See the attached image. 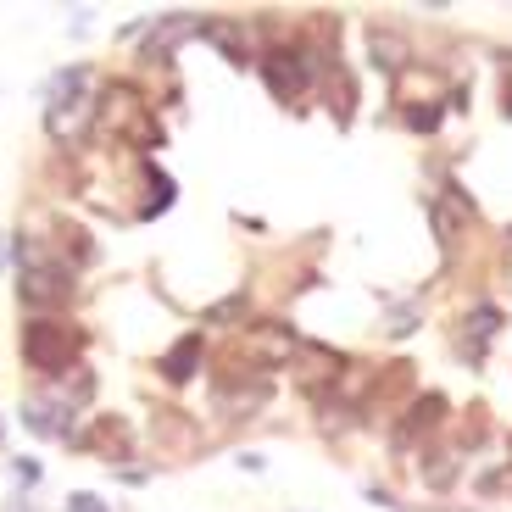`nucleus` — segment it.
Segmentation results:
<instances>
[{"mask_svg": "<svg viewBox=\"0 0 512 512\" xmlns=\"http://www.w3.org/2000/svg\"><path fill=\"white\" fill-rule=\"evenodd\" d=\"M67 295H73V268L45 256L34 240H17V301L45 312V307H62Z\"/></svg>", "mask_w": 512, "mask_h": 512, "instance_id": "f257e3e1", "label": "nucleus"}, {"mask_svg": "<svg viewBox=\"0 0 512 512\" xmlns=\"http://www.w3.org/2000/svg\"><path fill=\"white\" fill-rule=\"evenodd\" d=\"M90 90V67H67V73L51 78V90H45V128H51V140H78L84 123H90L95 106L84 101Z\"/></svg>", "mask_w": 512, "mask_h": 512, "instance_id": "f03ea898", "label": "nucleus"}, {"mask_svg": "<svg viewBox=\"0 0 512 512\" xmlns=\"http://www.w3.org/2000/svg\"><path fill=\"white\" fill-rule=\"evenodd\" d=\"M78 340H84V334H73L67 323L34 318V323H23V362L34 373H62L67 362H73Z\"/></svg>", "mask_w": 512, "mask_h": 512, "instance_id": "7ed1b4c3", "label": "nucleus"}, {"mask_svg": "<svg viewBox=\"0 0 512 512\" xmlns=\"http://www.w3.org/2000/svg\"><path fill=\"white\" fill-rule=\"evenodd\" d=\"M256 67H262V84H268L273 101H295V95L312 84V73H318V62H312L307 45H273Z\"/></svg>", "mask_w": 512, "mask_h": 512, "instance_id": "20e7f679", "label": "nucleus"}, {"mask_svg": "<svg viewBox=\"0 0 512 512\" xmlns=\"http://www.w3.org/2000/svg\"><path fill=\"white\" fill-rule=\"evenodd\" d=\"M190 34H201V17H195V12H167L162 28L151 34V45H145V56H151V62H167V56H173V45H179V39H190Z\"/></svg>", "mask_w": 512, "mask_h": 512, "instance_id": "39448f33", "label": "nucleus"}, {"mask_svg": "<svg viewBox=\"0 0 512 512\" xmlns=\"http://www.w3.org/2000/svg\"><path fill=\"white\" fill-rule=\"evenodd\" d=\"M368 56H373V67H384V73H401V67L412 62L407 39L390 34V28H368Z\"/></svg>", "mask_w": 512, "mask_h": 512, "instance_id": "423d86ee", "label": "nucleus"}, {"mask_svg": "<svg viewBox=\"0 0 512 512\" xmlns=\"http://www.w3.org/2000/svg\"><path fill=\"white\" fill-rule=\"evenodd\" d=\"M195 368H201V334H184L179 346L162 357V379H167V384H190Z\"/></svg>", "mask_w": 512, "mask_h": 512, "instance_id": "0eeeda50", "label": "nucleus"}, {"mask_svg": "<svg viewBox=\"0 0 512 512\" xmlns=\"http://www.w3.org/2000/svg\"><path fill=\"white\" fill-rule=\"evenodd\" d=\"M440 418H446V396H423V401H412L407 423H401V440H412V435H429V429H440Z\"/></svg>", "mask_w": 512, "mask_h": 512, "instance_id": "6e6552de", "label": "nucleus"}, {"mask_svg": "<svg viewBox=\"0 0 512 512\" xmlns=\"http://www.w3.org/2000/svg\"><path fill=\"white\" fill-rule=\"evenodd\" d=\"M201 39L223 45V51H229V62H234V67H245V34H240V28H229L223 17H201Z\"/></svg>", "mask_w": 512, "mask_h": 512, "instance_id": "1a4fd4ad", "label": "nucleus"}, {"mask_svg": "<svg viewBox=\"0 0 512 512\" xmlns=\"http://www.w3.org/2000/svg\"><path fill=\"white\" fill-rule=\"evenodd\" d=\"M245 312V295H229V301H218V307L206 312V323H234Z\"/></svg>", "mask_w": 512, "mask_h": 512, "instance_id": "9d476101", "label": "nucleus"}, {"mask_svg": "<svg viewBox=\"0 0 512 512\" xmlns=\"http://www.w3.org/2000/svg\"><path fill=\"white\" fill-rule=\"evenodd\" d=\"M407 123H412V128H423V134H435V128H440V106H435V101L418 106V112H407Z\"/></svg>", "mask_w": 512, "mask_h": 512, "instance_id": "9b49d317", "label": "nucleus"}, {"mask_svg": "<svg viewBox=\"0 0 512 512\" xmlns=\"http://www.w3.org/2000/svg\"><path fill=\"white\" fill-rule=\"evenodd\" d=\"M67 512H112V507H106L101 496H90V490H73V496H67Z\"/></svg>", "mask_w": 512, "mask_h": 512, "instance_id": "f8f14e48", "label": "nucleus"}, {"mask_svg": "<svg viewBox=\"0 0 512 512\" xmlns=\"http://www.w3.org/2000/svg\"><path fill=\"white\" fill-rule=\"evenodd\" d=\"M12 479H17V485H39V462H12Z\"/></svg>", "mask_w": 512, "mask_h": 512, "instance_id": "ddd939ff", "label": "nucleus"}, {"mask_svg": "<svg viewBox=\"0 0 512 512\" xmlns=\"http://www.w3.org/2000/svg\"><path fill=\"white\" fill-rule=\"evenodd\" d=\"M240 468H245V474H262V468H268V457H262V451H245Z\"/></svg>", "mask_w": 512, "mask_h": 512, "instance_id": "4468645a", "label": "nucleus"}, {"mask_svg": "<svg viewBox=\"0 0 512 512\" xmlns=\"http://www.w3.org/2000/svg\"><path fill=\"white\" fill-rule=\"evenodd\" d=\"M501 112L512 117V84H507V90H501Z\"/></svg>", "mask_w": 512, "mask_h": 512, "instance_id": "2eb2a0df", "label": "nucleus"}]
</instances>
